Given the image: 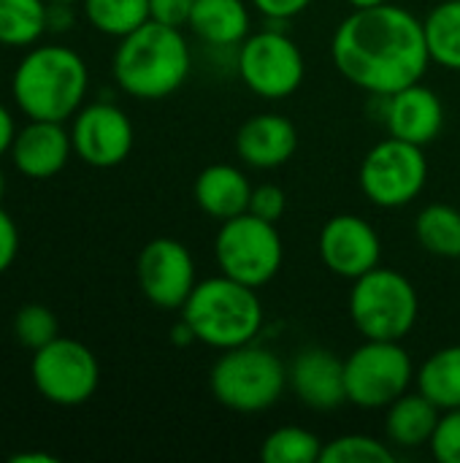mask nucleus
Segmentation results:
<instances>
[{
  "label": "nucleus",
  "mask_w": 460,
  "mask_h": 463,
  "mask_svg": "<svg viewBox=\"0 0 460 463\" xmlns=\"http://www.w3.org/2000/svg\"><path fill=\"white\" fill-rule=\"evenodd\" d=\"M331 54L336 71L374 98L423 81L431 65L423 19L396 3L352 8L333 33Z\"/></svg>",
  "instance_id": "f257e3e1"
},
{
  "label": "nucleus",
  "mask_w": 460,
  "mask_h": 463,
  "mask_svg": "<svg viewBox=\"0 0 460 463\" xmlns=\"http://www.w3.org/2000/svg\"><path fill=\"white\" fill-rule=\"evenodd\" d=\"M192 54L182 27L144 22L119 38L111 73L122 92L138 100H163L174 95L190 76Z\"/></svg>",
  "instance_id": "f03ea898"
},
{
  "label": "nucleus",
  "mask_w": 460,
  "mask_h": 463,
  "mask_svg": "<svg viewBox=\"0 0 460 463\" xmlns=\"http://www.w3.org/2000/svg\"><path fill=\"white\" fill-rule=\"evenodd\" d=\"M89 71L79 52L62 43L33 46L11 76V95L27 119L68 122L84 106Z\"/></svg>",
  "instance_id": "7ed1b4c3"
},
{
  "label": "nucleus",
  "mask_w": 460,
  "mask_h": 463,
  "mask_svg": "<svg viewBox=\"0 0 460 463\" xmlns=\"http://www.w3.org/2000/svg\"><path fill=\"white\" fill-rule=\"evenodd\" d=\"M179 312L195 342L220 353L252 345L266 323L258 288H249L228 274L201 279Z\"/></svg>",
  "instance_id": "20e7f679"
},
{
  "label": "nucleus",
  "mask_w": 460,
  "mask_h": 463,
  "mask_svg": "<svg viewBox=\"0 0 460 463\" xmlns=\"http://www.w3.org/2000/svg\"><path fill=\"white\" fill-rule=\"evenodd\" d=\"M287 383V366L285 361L266 350L252 345L225 350L211 372H209V391L211 396L230 412L241 415H258L279 404Z\"/></svg>",
  "instance_id": "39448f33"
},
{
  "label": "nucleus",
  "mask_w": 460,
  "mask_h": 463,
  "mask_svg": "<svg viewBox=\"0 0 460 463\" xmlns=\"http://www.w3.org/2000/svg\"><path fill=\"white\" fill-rule=\"evenodd\" d=\"M420 315V298L415 285L396 269H371L352 279L350 320L363 339L404 342Z\"/></svg>",
  "instance_id": "423d86ee"
},
{
  "label": "nucleus",
  "mask_w": 460,
  "mask_h": 463,
  "mask_svg": "<svg viewBox=\"0 0 460 463\" xmlns=\"http://www.w3.org/2000/svg\"><path fill=\"white\" fill-rule=\"evenodd\" d=\"M214 258L220 274H228L260 290L279 274L285 260V241L277 231V222L244 212L233 220L220 222Z\"/></svg>",
  "instance_id": "0eeeda50"
},
{
  "label": "nucleus",
  "mask_w": 460,
  "mask_h": 463,
  "mask_svg": "<svg viewBox=\"0 0 460 463\" xmlns=\"http://www.w3.org/2000/svg\"><path fill=\"white\" fill-rule=\"evenodd\" d=\"M347 402L361 410H388L415 383V364L401 342L366 339L344 358Z\"/></svg>",
  "instance_id": "6e6552de"
},
{
  "label": "nucleus",
  "mask_w": 460,
  "mask_h": 463,
  "mask_svg": "<svg viewBox=\"0 0 460 463\" xmlns=\"http://www.w3.org/2000/svg\"><path fill=\"white\" fill-rule=\"evenodd\" d=\"M363 195L380 209H404L420 198L428 182V160L423 146L396 136L374 144L358 171Z\"/></svg>",
  "instance_id": "1a4fd4ad"
},
{
  "label": "nucleus",
  "mask_w": 460,
  "mask_h": 463,
  "mask_svg": "<svg viewBox=\"0 0 460 463\" xmlns=\"http://www.w3.org/2000/svg\"><path fill=\"white\" fill-rule=\"evenodd\" d=\"M236 68L247 90L263 100L290 98L306 76L304 52L282 30L249 33L236 52Z\"/></svg>",
  "instance_id": "9d476101"
},
{
  "label": "nucleus",
  "mask_w": 460,
  "mask_h": 463,
  "mask_svg": "<svg viewBox=\"0 0 460 463\" xmlns=\"http://www.w3.org/2000/svg\"><path fill=\"white\" fill-rule=\"evenodd\" d=\"M30 377L35 391L54 407H81L100 385V364L79 339L57 336L33 353Z\"/></svg>",
  "instance_id": "9b49d317"
},
{
  "label": "nucleus",
  "mask_w": 460,
  "mask_h": 463,
  "mask_svg": "<svg viewBox=\"0 0 460 463\" xmlns=\"http://www.w3.org/2000/svg\"><path fill=\"white\" fill-rule=\"evenodd\" d=\"M133 122L108 100L81 106L70 119L73 155L89 168H117L133 152Z\"/></svg>",
  "instance_id": "f8f14e48"
},
{
  "label": "nucleus",
  "mask_w": 460,
  "mask_h": 463,
  "mask_svg": "<svg viewBox=\"0 0 460 463\" xmlns=\"http://www.w3.org/2000/svg\"><path fill=\"white\" fill-rule=\"evenodd\" d=\"M136 277L144 298L157 309H168V312L182 309L192 288L198 285L192 252L182 241L168 236L152 239L141 250L136 263Z\"/></svg>",
  "instance_id": "ddd939ff"
},
{
  "label": "nucleus",
  "mask_w": 460,
  "mask_h": 463,
  "mask_svg": "<svg viewBox=\"0 0 460 463\" xmlns=\"http://www.w3.org/2000/svg\"><path fill=\"white\" fill-rule=\"evenodd\" d=\"M317 252L331 274L342 279H358L380 266L382 241L380 233L363 217L336 214L320 231Z\"/></svg>",
  "instance_id": "4468645a"
},
{
  "label": "nucleus",
  "mask_w": 460,
  "mask_h": 463,
  "mask_svg": "<svg viewBox=\"0 0 460 463\" xmlns=\"http://www.w3.org/2000/svg\"><path fill=\"white\" fill-rule=\"evenodd\" d=\"M287 383L296 399L317 412H331L347 404L344 361L323 347L301 350L287 366Z\"/></svg>",
  "instance_id": "2eb2a0df"
},
{
  "label": "nucleus",
  "mask_w": 460,
  "mask_h": 463,
  "mask_svg": "<svg viewBox=\"0 0 460 463\" xmlns=\"http://www.w3.org/2000/svg\"><path fill=\"white\" fill-rule=\"evenodd\" d=\"M8 155L22 176L35 182L52 179L68 165L73 155L70 130H65V122L27 119L24 128H16Z\"/></svg>",
  "instance_id": "dca6fc26"
},
{
  "label": "nucleus",
  "mask_w": 460,
  "mask_h": 463,
  "mask_svg": "<svg viewBox=\"0 0 460 463\" xmlns=\"http://www.w3.org/2000/svg\"><path fill=\"white\" fill-rule=\"evenodd\" d=\"M382 122L390 136L428 146L442 133L445 106L431 87L418 81L382 98Z\"/></svg>",
  "instance_id": "f3484780"
},
{
  "label": "nucleus",
  "mask_w": 460,
  "mask_h": 463,
  "mask_svg": "<svg viewBox=\"0 0 460 463\" xmlns=\"http://www.w3.org/2000/svg\"><path fill=\"white\" fill-rule=\"evenodd\" d=\"M298 149V130L282 114H252L236 133V155L241 163L271 171L285 165Z\"/></svg>",
  "instance_id": "a211bd4d"
},
{
  "label": "nucleus",
  "mask_w": 460,
  "mask_h": 463,
  "mask_svg": "<svg viewBox=\"0 0 460 463\" xmlns=\"http://www.w3.org/2000/svg\"><path fill=\"white\" fill-rule=\"evenodd\" d=\"M192 195L203 214H209L217 222H225L249 212L252 182L241 168L230 163H214L198 174L192 184Z\"/></svg>",
  "instance_id": "6ab92c4d"
},
{
  "label": "nucleus",
  "mask_w": 460,
  "mask_h": 463,
  "mask_svg": "<svg viewBox=\"0 0 460 463\" xmlns=\"http://www.w3.org/2000/svg\"><path fill=\"white\" fill-rule=\"evenodd\" d=\"M187 27L214 49H239L249 35L252 16L244 0H195Z\"/></svg>",
  "instance_id": "aec40b11"
},
{
  "label": "nucleus",
  "mask_w": 460,
  "mask_h": 463,
  "mask_svg": "<svg viewBox=\"0 0 460 463\" xmlns=\"http://www.w3.org/2000/svg\"><path fill=\"white\" fill-rule=\"evenodd\" d=\"M442 410L428 402L420 391H407L385 412V439L401 450H418L431 442Z\"/></svg>",
  "instance_id": "412c9836"
},
{
  "label": "nucleus",
  "mask_w": 460,
  "mask_h": 463,
  "mask_svg": "<svg viewBox=\"0 0 460 463\" xmlns=\"http://www.w3.org/2000/svg\"><path fill=\"white\" fill-rule=\"evenodd\" d=\"M418 391L442 412L460 407V345L431 353L415 374Z\"/></svg>",
  "instance_id": "4be33fe9"
},
{
  "label": "nucleus",
  "mask_w": 460,
  "mask_h": 463,
  "mask_svg": "<svg viewBox=\"0 0 460 463\" xmlns=\"http://www.w3.org/2000/svg\"><path fill=\"white\" fill-rule=\"evenodd\" d=\"M415 236L437 258H460V212L450 203H428L415 220Z\"/></svg>",
  "instance_id": "5701e85b"
},
{
  "label": "nucleus",
  "mask_w": 460,
  "mask_h": 463,
  "mask_svg": "<svg viewBox=\"0 0 460 463\" xmlns=\"http://www.w3.org/2000/svg\"><path fill=\"white\" fill-rule=\"evenodd\" d=\"M426 43L431 62L460 71V0L439 3L426 19Z\"/></svg>",
  "instance_id": "b1692460"
},
{
  "label": "nucleus",
  "mask_w": 460,
  "mask_h": 463,
  "mask_svg": "<svg viewBox=\"0 0 460 463\" xmlns=\"http://www.w3.org/2000/svg\"><path fill=\"white\" fill-rule=\"evenodd\" d=\"M46 33V0H0V46H35Z\"/></svg>",
  "instance_id": "393cba45"
},
{
  "label": "nucleus",
  "mask_w": 460,
  "mask_h": 463,
  "mask_svg": "<svg viewBox=\"0 0 460 463\" xmlns=\"http://www.w3.org/2000/svg\"><path fill=\"white\" fill-rule=\"evenodd\" d=\"M87 22L111 38H125L144 22H149V0H81Z\"/></svg>",
  "instance_id": "a878e982"
},
{
  "label": "nucleus",
  "mask_w": 460,
  "mask_h": 463,
  "mask_svg": "<svg viewBox=\"0 0 460 463\" xmlns=\"http://www.w3.org/2000/svg\"><path fill=\"white\" fill-rule=\"evenodd\" d=\"M323 442L317 434L301 426H282L263 439L260 458L266 463H317L323 458Z\"/></svg>",
  "instance_id": "bb28decb"
},
{
  "label": "nucleus",
  "mask_w": 460,
  "mask_h": 463,
  "mask_svg": "<svg viewBox=\"0 0 460 463\" xmlns=\"http://www.w3.org/2000/svg\"><path fill=\"white\" fill-rule=\"evenodd\" d=\"M323 463H393L396 448L369 434H344L323 448Z\"/></svg>",
  "instance_id": "cd10ccee"
},
{
  "label": "nucleus",
  "mask_w": 460,
  "mask_h": 463,
  "mask_svg": "<svg viewBox=\"0 0 460 463\" xmlns=\"http://www.w3.org/2000/svg\"><path fill=\"white\" fill-rule=\"evenodd\" d=\"M14 336L19 339L22 347L33 350V353L41 350L43 345H49L52 339L60 336L54 312L43 304H24L14 317Z\"/></svg>",
  "instance_id": "c85d7f7f"
},
{
  "label": "nucleus",
  "mask_w": 460,
  "mask_h": 463,
  "mask_svg": "<svg viewBox=\"0 0 460 463\" xmlns=\"http://www.w3.org/2000/svg\"><path fill=\"white\" fill-rule=\"evenodd\" d=\"M428 448L439 463H460V407L442 412Z\"/></svg>",
  "instance_id": "c756f323"
},
{
  "label": "nucleus",
  "mask_w": 460,
  "mask_h": 463,
  "mask_svg": "<svg viewBox=\"0 0 460 463\" xmlns=\"http://www.w3.org/2000/svg\"><path fill=\"white\" fill-rule=\"evenodd\" d=\"M287 209V195L279 184H258L252 187L249 198V214L263 217L268 222H279Z\"/></svg>",
  "instance_id": "7c9ffc66"
},
{
  "label": "nucleus",
  "mask_w": 460,
  "mask_h": 463,
  "mask_svg": "<svg viewBox=\"0 0 460 463\" xmlns=\"http://www.w3.org/2000/svg\"><path fill=\"white\" fill-rule=\"evenodd\" d=\"M195 0H149V16L171 27H187Z\"/></svg>",
  "instance_id": "2f4dec72"
},
{
  "label": "nucleus",
  "mask_w": 460,
  "mask_h": 463,
  "mask_svg": "<svg viewBox=\"0 0 460 463\" xmlns=\"http://www.w3.org/2000/svg\"><path fill=\"white\" fill-rule=\"evenodd\" d=\"M19 255V228L14 217L0 206V277L14 266Z\"/></svg>",
  "instance_id": "473e14b6"
},
{
  "label": "nucleus",
  "mask_w": 460,
  "mask_h": 463,
  "mask_svg": "<svg viewBox=\"0 0 460 463\" xmlns=\"http://www.w3.org/2000/svg\"><path fill=\"white\" fill-rule=\"evenodd\" d=\"M249 3L271 22H287L312 5V0H249Z\"/></svg>",
  "instance_id": "72a5a7b5"
},
{
  "label": "nucleus",
  "mask_w": 460,
  "mask_h": 463,
  "mask_svg": "<svg viewBox=\"0 0 460 463\" xmlns=\"http://www.w3.org/2000/svg\"><path fill=\"white\" fill-rule=\"evenodd\" d=\"M76 22L73 3H46V33H68Z\"/></svg>",
  "instance_id": "f704fd0d"
},
{
  "label": "nucleus",
  "mask_w": 460,
  "mask_h": 463,
  "mask_svg": "<svg viewBox=\"0 0 460 463\" xmlns=\"http://www.w3.org/2000/svg\"><path fill=\"white\" fill-rule=\"evenodd\" d=\"M14 136H16L14 117H11V111L0 103V157L8 155V149H11V144H14Z\"/></svg>",
  "instance_id": "c9c22d12"
},
{
  "label": "nucleus",
  "mask_w": 460,
  "mask_h": 463,
  "mask_svg": "<svg viewBox=\"0 0 460 463\" xmlns=\"http://www.w3.org/2000/svg\"><path fill=\"white\" fill-rule=\"evenodd\" d=\"M11 461H22V463H54L52 456H41V453H30V456H11Z\"/></svg>",
  "instance_id": "e433bc0d"
},
{
  "label": "nucleus",
  "mask_w": 460,
  "mask_h": 463,
  "mask_svg": "<svg viewBox=\"0 0 460 463\" xmlns=\"http://www.w3.org/2000/svg\"><path fill=\"white\" fill-rule=\"evenodd\" d=\"M352 8H374V5H382V3H390V0H347Z\"/></svg>",
  "instance_id": "4c0bfd02"
},
{
  "label": "nucleus",
  "mask_w": 460,
  "mask_h": 463,
  "mask_svg": "<svg viewBox=\"0 0 460 463\" xmlns=\"http://www.w3.org/2000/svg\"><path fill=\"white\" fill-rule=\"evenodd\" d=\"M3 195H5V176H3V171H0V201H3Z\"/></svg>",
  "instance_id": "58836bf2"
},
{
  "label": "nucleus",
  "mask_w": 460,
  "mask_h": 463,
  "mask_svg": "<svg viewBox=\"0 0 460 463\" xmlns=\"http://www.w3.org/2000/svg\"><path fill=\"white\" fill-rule=\"evenodd\" d=\"M46 3H73V5H76L79 0H46Z\"/></svg>",
  "instance_id": "ea45409f"
}]
</instances>
